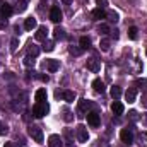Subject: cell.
Returning a JSON list of instances; mask_svg holds the SVG:
<instances>
[{
    "instance_id": "1",
    "label": "cell",
    "mask_w": 147,
    "mask_h": 147,
    "mask_svg": "<svg viewBox=\"0 0 147 147\" xmlns=\"http://www.w3.org/2000/svg\"><path fill=\"white\" fill-rule=\"evenodd\" d=\"M48 111H50V106H48L46 101H45V103H36L34 108H33V115H34L36 118H41V116H45Z\"/></svg>"
},
{
    "instance_id": "2",
    "label": "cell",
    "mask_w": 147,
    "mask_h": 147,
    "mask_svg": "<svg viewBox=\"0 0 147 147\" xmlns=\"http://www.w3.org/2000/svg\"><path fill=\"white\" fill-rule=\"evenodd\" d=\"M28 132H29V135H31V137H33L36 142H39V144L43 142V139H45V137H43V130H41L38 125H31Z\"/></svg>"
},
{
    "instance_id": "3",
    "label": "cell",
    "mask_w": 147,
    "mask_h": 147,
    "mask_svg": "<svg viewBox=\"0 0 147 147\" xmlns=\"http://www.w3.org/2000/svg\"><path fill=\"white\" fill-rule=\"evenodd\" d=\"M87 123L92 127V128H96V127H99V123H101V120H99V115L96 113V111H89L87 115Z\"/></svg>"
},
{
    "instance_id": "4",
    "label": "cell",
    "mask_w": 147,
    "mask_h": 147,
    "mask_svg": "<svg viewBox=\"0 0 147 147\" xmlns=\"http://www.w3.org/2000/svg\"><path fill=\"white\" fill-rule=\"evenodd\" d=\"M120 139H121V142H123V144L130 146V144L134 142V134H132V130H128V128H123V130L120 132Z\"/></svg>"
},
{
    "instance_id": "5",
    "label": "cell",
    "mask_w": 147,
    "mask_h": 147,
    "mask_svg": "<svg viewBox=\"0 0 147 147\" xmlns=\"http://www.w3.org/2000/svg\"><path fill=\"white\" fill-rule=\"evenodd\" d=\"M77 139H79V142H87L89 134H87V128L84 125H79L77 127Z\"/></svg>"
},
{
    "instance_id": "6",
    "label": "cell",
    "mask_w": 147,
    "mask_h": 147,
    "mask_svg": "<svg viewBox=\"0 0 147 147\" xmlns=\"http://www.w3.org/2000/svg\"><path fill=\"white\" fill-rule=\"evenodd\" d=\"M50 19L53 21V22H60L62 21V10H60V7H51V10H50Z\"/></svg>"
},
{
    "instance_id": "7",
    "label": "cell",
    "mask_w": 147,
    "mask_h": 147,
    "mask_svg": "<svg viewBox=\"0 0 147 147\" xmlns=\"http://www.w3.org/2000/svg\"><path fill=\"white\" fill-rule=\"evenodd\" d=\"M46 36H48V28L46 26H39L34 38H36L38 41H46Z\"/></svg>"
},
{
    "instance_id": "8",
    "label": "cell",
    "mask_w": 147,
    "mask_h": 147,
    "mask_svg": "<svg viewBox=\"0 0 147 147\" xmlns=\"http://www.w3.org/2000/svg\"><path fill=\"white\" fill-rule=\"evenodd\" d=\"M45 67H46L50 72H57V70L60 69V62H58V60L50 58V60H46V62H45Z\"/></svg>"
},
{
    "instance_id": "9",
    "label": "cell",
    "mask_w": 147,
    "mask_h": 147,
    "mask_svg": "<svg viewBox=\"0 0 147 147\" xmlns=\"http://www.w3.org/2000/svg\"><path fill=\"white\" fill-rule=\"evenodd\" d=\"M48 146L50 147H62L63 146V140H62L60 135H50V139H48Z\"/></svg>"
},
{
    "instance_id": "10",
    "label": "cell",
    "mask_w": 147,
    "mask_h": 147,
    "mask_svg": "<svg viewBox=\"0 0 147 147\" xmlns=\"http://www.w3.org/2000/svg\"><path fill=\"white\" fill-rule=\"evenodd\" d=\"M125 99L128 103H135V99H137V89L135 87H128L127 92H125Z\"/></svg>"
},
{
    "instance_id": "11",
    "label": "cell",
    "mask_w": 147,
    "mask_h": 147,
    "mask_svg": "<svg viewBox=\"0 0 147 147\" xmlns=\"http://www.w3.org/2000/svg\"><path fill=\"white\" fill-rule=\"evenodd\" d=\"M111 111H113L115 115H118V116H120V115H123L125 106H123L120 101H116V99H115V101H113V105H111Z\"/></svg>"
},
{
    "instance_id": "12",
    "label": "cell",
    "mask_w": 147,
    "mask_h": 147,
    "mask_svg": "<svg viewBox=\"0 0 147 147\" xmlns=\"http://www.w3.org/2000/svg\"><path fill=\"white\" fill-rule=\"evenodd\" d=\"M92 87H94L96 92H101V94H103L105 89H106V87H105V82H103L101 79H94V80H92Z\"/></svg>"
},
{
    "instance_id": "13",
    "label": "cell",
    "mask_w": 147,
    "mask_h": 147,
    "mask_svg": "<svg viewBox=\"0 0 147 147\" xmlns=\"http://www.w3.org/2000/svg\"><path fill=\"white\" fill-rule=\"evenodd\" d=\"M12 7L9 5V3H2V7H0V14H2V17H10L12 16Z\"/></svg>"
},
{
    "instance_id": "14",
    "label": "cell",
    "mask_w": 147,
    "mask_h": 147,
    "mask_svg": "<svg viewBox=\"0 0 147 147\" xmlns=\"http://www.w3.org/2000/svg\"><path fill=\"white\" fill-rule=\"evenodd\" d=\"M86 67L91 70V72H99V63H98V60H94V58H91V60H87V63H86Z\"/></svg>"
},
{
    "instance_id": "15",
    "label": "cell",
    "mask_w": 147,
    "mask_h": 147,
    "mask_svg": "<svg viewBox=\"0 0 147 147\" xmlns=\"http://www.w3.org/2000/svg\"><path fill=\"white\" fill-rule=\"evenodd\" d=\"M46 89H38L36 91V94H34V99H36L38 103H45L46 101Z\"/></svg>"
},
{
    "instance_id": "16",
    "label": "cell",
    "mask_w": 147,
    "mask_h": 147,
    "mask_svg": "<svg viewBox=\"0 0 147 147\" xmlns=\"http://www.w3.org/2000/svg\"><path fill=\"white\" fill-rule=\"evenodd\" d=\"M53 36H55V39H65L67 38V34H65V29L63 28H60V26H57L55 28V31H53Z\"/></svg>"
},
{
    "instance_id": "17",
    "label": "cell",
    "mask_w": 147,
    "mask_h": 147,
    "mask_svg": "<svg viewBox=\"0 0 147 147\" xmlns=\"http://www.w3.org/2000/svg\"><path fill=\"white\" fill-rule=\"evenodd\" d=\"M36 26H38V22H36V19H34V17H28V19L24 21V28H26L28 31H33Z\"/></svg>"
},
{
    "instance_id": "18",
    "label": "cell",
    "mask_w": 147,
    "mask_h": 147,
    "mask_svg": "<svg viewBox=\"0 0 147 147\" xmlns=\"http://www.w3.org/2000/svg\"><path fill=\"white\" fill-rule=\"evenodd\" d=\"M92 17H94V19H98V21L105 19V17H106V12H105V9H101V7L94 9V10H92Z\"/></svg>"
},
{
    "instance_id": "19",
    "label": "cell",
    "mask_w": 147,
    "mask_h": 147,
    "mask_svg": "<svg viewBox=\"0 0 147 147\" xmlns=\"http://www.w3.org/2000/svg\"><path fill=\"white\" fill-rule=\"evenodd\" d=\"M62 98H63L67 103H74V101H75V92H72V91H63V92H62Z\"/></svg>"
},
{
    "instance_id": "20",
    "label": "cell",
    "mask_w": 147,
    "mask_h": 147,
    "mask_svg": "<svg viewBox=\"0 0 147 147\" xmlns=\"http://www.w3.org/2000/svg\"><path fill=\"white\" fill-rule=\"evenodd\" d=\"M94 105L92 103H89L87 99H79V111H86L87 108H92Z\"/></svg>"
},
{
    "instance_id": "21",
    "label": "cell",
    "mask_w": 147,
    "mask_h": 147,
    "mask_svg": "<svg viewBox=\"0 0 147 147\" xmlns=\"http://www.w3.org/2000/svg\"><path fill=\"white\" fill-rule=\"evenodd\" d=\"M110 92H111V98H113V99H118V98L121 96V87H120V86H113Z\"/></svg>"
},
{
    "instance_id": "22",
    "label": "cell",
    "mask_w": 147,
    "mask_h": 147,
    "mask_svg": "<svg viewBox=\"0 0 147 147\" xmlns=\"http://www.w3.org/2000/svg\"><path fill=\"white\" fill-rule=\"evenodd\" d=\"M110 39H101L99 41V50L101 51H110Z\"/></svg>"
},
{
    "instance_id": "23",
    "label": "cell",
    "mask_w": 147,
    "mask_h": 147,
    "mask_svg": "<svg viewBox=\"0 0 147 147\" xmlns=\"http://www.w3.org/2000/svg\"><path fill=\"white\" fill-rule=\"evenodd\" d=\"M79 45H80V48L82 50H86V48H89V45H91V39L87 36H82L80 39H79Z\"/></svg>"
},
{
    "instance_id": "24",
    "label": "cell",
    "mask_w": 147,
    "mask_h": 147,
    "mask_svg": "<svg viewBox=\"0 0 147 147\" xmlns=\"http://www.w3.org/2000/svg\"><path fill=\"white\" fill-rule=\"evenodd\" d=\"M17 46H19V39H17V38H12V39H10V51L16 53V51H17Z\"/></svg>"
},
{
    "instance_id": "25",
    "label": "cell",
    "mask_w": 147,
    "mask_h": 147,
    "mask_svg": "<svg viewBox=\"0 0 147 147\" xmlns=\"http://www.w3.org/2000/svg\"><path fill=\"white\" fill-rule=\"evenodd\" d=\"M26 9H28V0H19L17 2V10L19 12H24Z\"/></svg>"
},
{
    "instance_id": "26",
    "label": "cell",
    "mask_w": 147,
    "mask_h": 147,
    "mask_svg": "<svg viewBox=\"0 0 147 147\" xmlns=\"http://www.w3.org/2000/svg\"><path fill=\"white\" fill-rule=\"evenodd\" d=\"M137 33H139V29H137L135 26H132V28L128 29V38H130V39H137Z\"/></svg>"
},
{
    "instance_id": "27",
    "label": "cell",
    "mask_w": 147,
    "mask_h": 147,
    "mask_svg": "<svg viewBox=\"0 0 147 147\" xmlns=\"http://www.w3.org/2000/svg\"><path fill=\"white\" fill-rule=\"evenodd\" d=\"M43 50H45V51H53V50H55V43H53V41H45Z\"/></svg>"
},
{
    "instance_id": "28",
    "label": "cell",
    "mask_w": 147,
    "mask_h": 147,
    "mask_svg": "<svg viewBox=\"0 0 147 147\" xmlns=\"http://www.w3.org/2000/svg\"><path fill=\"white\" fill-rule=\"evenodd\" d=\"M28 55H29V57H33V58H34V57H38V55H39V48L33 45V46L29 48V51H28Z\"/></svg>"
},
{
    "instance_id": "29",
    "label": "cell",
    "mask_w": 147,
    "mask_h": 147,
    "mask_svg": "<svg viewBox=\"0 0 147 147\" xmlns=\"http://www.w3.org/2000/svg\"><path fill=\"white\" fill-rule=\"evenodd\" d=\"M24 65H26V67H34V60H33V57L28 55V57L24 58Z\"/></svg>"
},
{
    "instance_id": "30",
    "label": "cell",
    "mask_w": 147,
    "mask_h": 147,
    "mask_svg": "<svg viewBox=\"0 0 147 147\" xmlns=\"http://www.w3.org/2000/svg\"><path fill=\"white\" fill-rule=\"evenodd\" d=\"M98 31H99L101 34H108V33H110V28H108L106 24H101V26L98 28Z\"/></svg>"
},
{
    "instance_id": "31",
    "label": "cell",
    "mask_w": 147,
    "mask_h": 147,
    "mask_svg": "<svg viewBox=\"0 0 147 147\" xmlns=\"http://www.w3.org/2000/svg\"><path fill=\"white\" fill-rule=\"evenodd\" d=\"M106 16L110 17V21H111V22H115V24L118 22V14H116V12H110V14H106Z\"/></svg>"
},
{
    "instance_id": "32",
    "label": "cell",
    "mask_w": 147,
    "mask_h": 147,
    "mask_svg": "<svg viewBox=\"0 0 147 147\" xmlns=\"http://www.w3.org/2000/svg\"><path fill=\"white\" fill-rule=\"evenodd\" d=\"M69 51H70L72 55H75V57H79V55L82 53V50H80V48H75V46H70V48H69Z\"/></svg>"
},
{
    "instance_id": "33",
    "label": "cell",
    "mask_w": 147,
    "mask_h": 147,
    "mask_svg": "<svg viewBox=\"0 0 147 147\" xmlns=\"http://www.w3.org/2000/svg\"><path fill=\"white\" fill-rule=\"evenodd\" d=\"M9 132V128H7V125H3V123H0V135H5Z\"/></svg>"
},
{
    "instance_id": "34",
    "label": "cell",
    "mask_w": 147,
    "mask_h": 147,
    "mask_svg": "<svg viewBox=\"0 0 147 147\" xmlns=\"http://www.w3.org/2000/svg\"><path fill=\"white\" fill-rule=\"evenodd\" d=\"M146 140H147V134H142V135H140V146H144V147H146V146H147V142H146Z\"/></svg>"
},
{
    "instance_id": "35",
    "label": "cell",
    "mask_w": 147,
    "mask_h": 147,
    "mask_svg": "<svg viewBox=\"0 0 147 147\" xmlns=\"http://www.w3.org/2000/svg\"><path fill=\"white\" fill-rule=\"evenodd\" d=\"M96 3L103 9V7H106V5H108V0H96Z\"/></svg>"
},
{
    "instance_id": "36",
    "label": "cell",
    "mask_w": 147,
    "mask_h": 147,
    "mask_svg": "<svg viewBox=\"0 0 147 147\" xmlns=\"http://www.w3.org/2000/svg\"><path fill=\"white\" fill-rule=\"evenodd\" d=\"M7 28V21L3 17H0V29H5Z\"/></svg>"
},
{
    "instance_id": "37",
    "label": "cell",
    "mask_w": 147,
    "mask_h": 147,
    "mask_svg": "<svg viewBox=\"0 0 147 147\" xmlns=\"http://www.w3.org/2000/svg\"><path fill=\"white\" fill-rule=\"evenodd\" d=\"M63 118H65V121H70V120H72V115H70L69 110H65V116H63Z\"/></svg>"
},
{
    "instance_id": "38",
    "label": "cell",
    "mask_w": 147,
    "mask_h": 147,
    "mask_svg": "<svg viewBox=\"0 0 147 147\" xmlns=\"http://www.w3.org/2000/svg\"><path fill=\"white\" fill-rule=\"evenodd\" d=\"M128 115H130V118H132V120H134V121H135V120H137V118H139V116H137V111H130V113H128Z\"/></svg>"
},
{
    "instance_id": "39",
    "label": "cell",
    "mask_w": 147,
    "mask_h": 147,
    "mask_svg": "<svg viewBox=\"0 0 147 147\" xmlns=\"http://www.w3.org/2000/svg\"><path fill=\"white\" fill-rule=\"evenodd\" d=\"M41 80H43V82H48V80H50V77H48V75H41Z\"/></svg>"
},
{
    "instance_id": "40",
    "label": "cell",
    "mask_w": 147,
    "mask_h": 147,
    "mask_svg": "<svg viewBox=\"0 0 147 147\" xmlns=\"http://www.w3.org/2000/svg\"><path fill=\"white\" fill-rule=\"evenodd\" d=\"M3 147H16V146H14L12 142H5V144H3Z\"/></svg>"
},
{
    "instance_id": "41",
    "label": "cell",
    "mask_w": 147,
    "mask_h": 147,
    "mask_svg": "<svg viewBox=\"0 0 147 147\" xmlns=\"http://www.w3.org/2000/svg\"><path fill=\"white\" fill-rule=\"evenodd\" d=\"M62 2H63L65 5H69V3H72V0H62Z\"/></svg>"
},
{
    "instance_id": "42",
    "label": "cell",
    "mask_w": 147,
    "mask_h": 147,
    "mask_svg": "<svg viewBox=\"0 0 147 147\" xmlns=\"http://www.w3.org/2000/svg\"><path fill=\"white\" fill-rule=\"evenodd\" d=\"M146 55H147V48H146Z\"/></svg>"
}]
</instances>
